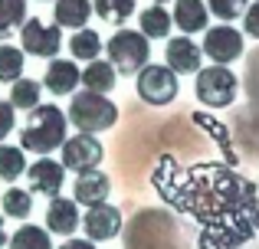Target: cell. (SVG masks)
I'll list each match as a JSON object with an SVG mask.
<instances>
[{"label": "cell", "mask_w": 259, "mask_h": 249, "mask_svg": "<svg viewBox=\"0 0 259 249\" xmlns=\"http://www.w3.org/2000/svg\"><path fill=\"white\" fill-rule=\"evenodd\" d=\"M197 98H200V105H207V109H227V105H233L236 92H240V79L233 76V69H227V66H207V69H197Z\"/></svg>", "instance_id": "277c9868"}, {"label": "cell", "mask_w": 259, "mask_h": 249, "mask_svg": "<svg viewBox=\"0 0 259 249\" xmlns=\"http://www.w3.org/2000/svg\"><path fill=\"white\" fill-rule=\"evenodd\" d=\"M174 26L181 33H203L210 26V10L203 0H174V13H171Z\"/></svg>", "instance_id": "5bb4252c"}, {"label": "cell", "mask_w": 259, "mask_h": 249, "mask_svg": "<svg viewBox=\"0 0 259 249\" xmlns=\"http://www.w3.org/2000/svg\"><path fill=\"white\" fill-rule=\"evenodd\" d=\"M115 79H118V72H115V66L108 59H89V66L79 72V82L89 92H105V95L108 89H115Z\"/></svg>", "instance_id": "2e32d148"}, {"label": "cell", "mask_w": 259, "mask_h": 249, "mask_svg": "<svg viewBox=\"0 0 259 249\" xmlns=\"http://www.w3.org/2000/svg\"><path fill=\"white\" fill-rule=\"evenodd\" d=\"M135 76H138V95H141V102L161 109V105H171L174 98H177L181 82H177V72L171 69V66L145 63Z\"/></svg>", "instance_id": "5b68a950"}, {"label": "cell", "mask_w": 259, "mask_h": 249, "mask_svg": "<svg viewBox=\"0 0 259 249\" xmlns=\"http://www.w3.org/2000/svg\"><path fill=\"white\" fill-rule=\"evenodd\" d=\"M108 193H112V180H108L105 171H85L76 174V184H72V200L82 207H95V204H105Z\"/></svg>", "instance_id": "7c38bea8"}, {"label": "cell", "mask_w": 259, "mask_h": 249, "mask_svg": "<svg viewBox=\"0 0 259 249\" xmlns=\"http://www.w3.org/2000/svg\"><path fill=\"white\" fill-rule=\"evenodd\" d=\"M23 66H26V53L20 46L0 43V82H17L23 76Z\"/></svg>", "instance_id": "cb8c5ba5"}, {"label": "cell", "mask_w": 259, "mask_h": 249, "mask_svg": "<svg viewBox=\"0 0 259 249\" xmlns=\"http://www.w3.org/2000/svg\"><path fill=\"white\" fill-rule=\"evenodd\" d=\"M246 7H249V0H207V10L213 13L220 23H233L236 17H243Z\"/></svg>", "instance_id": "4316f807"}, {"label": "cell", "mask_w": 259, "mask_h": 249, "mask_svg": "<svg viewBox=\"0 0 259 249\" xmlns=\"http://www.w3.org/2000/svg\"><path fill=\"white\" fill-rule=\"evenodd\" d=\"M0 207H4L7 217L26 220L33 213V193L23 190V187H10V190H4V197H0Z\"/></svg>", "instance_id": "d4e9b609"}, {"label": "cell", "mask_w": 259, "mask_h": 249, "mask_svg": "<svg viewBox=\"0 0 259 249\" xmlns=\"http://www.w3.org/2000/svg\"><path fill=\"white\" fill-rule=\"evenodd\" d=\"M69 53L72 59H82V63H89V59H99L102 53V36L95 30H89V26H82V30H72L69 36Z\"/></svg>", "instance_id": "ffe728a7"}, {"label": "cell", "mask_w": 259, "mask_h": 249, "mask_svg": "<svg viewBox=\"0 0 259 249\" xmlns=\"http://www.w3.org/2000/svg\"><path fill=\"white\" fill-rule=\"evenodd\" d=\"M79 220H82V213H79V204L72 197H53L46 207V230L56 236H72Z\"/></svg>", "instance_id": "4fadbf2b"}, {"label": "cell", "mask_w": 259, "mask_h": 249, "mask_svg": "<svg viewBox=\"0 0 259 249\" xmlns=\"http://www.w3.org/2000/svg\"><path fill=\"white\" fill-rule=\"evenodd\" d=\"M59 249H95V243L92 239H66Z\"/></svg>", "instance_id": "f546056e"}, {"label": "cell", "mask_w": 259, "mask_h": 249, "mask_svg": "<svg viewBox=\"0 0 259 249\" xmlns=\"http://www.w3.org/2000/svg\"><path fill=\"white\" fill-rule=\"evenodd\" d=\"M79 226L85 230V239H92V243L115 239L121 233V210L112 207L108 200H105V204H95V207H89V210L82 213Z\"/></svg>", "instance_id": "30bf717a"}, {"label": "cell", "mask_w": 259, "mask_h": 249, "mask_svg": "<svg viewBox=\"0 0 259 249\" xmlns=\"http://www.w3.org/2000/svg\"><path fill=\"white\" fill-rule=\"evenodd\" d=\"M26 174V151L20 144H0V180L13 184Z\"/></svg>", "instance_id": "44dd1931"}, {"label": "cell", "mask_w": 259, "mask_h": 249, "mask_svg": "<svg viewBox=\"0 0 259 249\" xmlns=\"http://www.w3.org/2000/svg\"><path fill=\"white\" fill-rule=\"evenodd\" d=\"M164 59L177 76H194V72L200 69L203 53L190 36H174V39H167V46H164Z\"/></svg>", "instance_id": "8fae6325"}, {"label": "cell", "mask_w": 259, "mask_h": 249, "mask_svg": "<svg viewBox=\"0 0 259 249\" xmlns=\"http://www.w3.org/2000/svg\"><path fill=\"white\" fill-rule=\"evenodd\" d=\"M59 151H63V167L72 171V174L95 171V167H102V161H105L102 141L95 138V134H85V131H76L72 138H66L63 144H59Z\"/></svg>", "instance_id": "8992f818"}, {"label": "cell", "mask_w": 259, "mask_h": 249, "mask_svg": "<svg viewBox=\"0 0 259 249\" xmlns=\"http://www.w3.org/2000/svg\"><path fill=\"white\" fill-rule=\"evenodd\" d=\"M26 20V0H0V39L20 30Z\"/></svg>", "instance_id": "484cf974"}, {"label": "cell", "mask_w": 259, "mask_h": 249, "mask_svg": "<svg viewBox=\"0 0 259 249\" xmlns=\"http://www.w3.org/2000/svg\"><path fill=\"white\" fill-rule=\"evenodd\" d=\"M105 53H108V63L115 66V72L135 76L151 59V43H148V36L141 30H118L105 43Z\"/></svg>", "instance_id": "3957f363"}, {"label": "cell", "mask_w": 259, "mask_h": 249, "mask_svg": "<svg viewBox=\"0 0 259 249\" xmlns=\"http://www.w3.org/2000/svg\"><path fill=\"white\" fill-rule=\"evenodd\" d=\"M76 131H85V134H99V131H108L115 122H118V105L105 95V92H76L69 102V112H66Z\"/></svg>", "instance_id": "7a4b0ae2"}, {"label": "cell", "mask_w": 259, "mask_h": 249, "mask_svg": "<svg viewBox=\"0 0 259 249\" xmlns=\"http://www.w3.org/2000/svg\"><path fill=\"white\" fill-rule=\"evenodd\" d=\"M0 246H7V230H4V220H0Z\"/></svg>", "instance_id": "4dcf8cb0"}, {"label": "cell", "mask_w": 259, "mask_h": 249, "mask_svg": "<svg viewBox=\"0 0 259 249\" xmlns=\"http://www.w3.org/2000/svg\"><path fill=\"white\" fill-rule=\"evenodd\" d=\"M138 23H141V33H145L148 39H161V36H171L174 20H171V13H167L161 4H151L148 10L138 13Z\"/></svg>", "instance_id": "ac0fdd59"}, {"label": "cell", "mask_w": 259, "mask_h": 249, "mask_svg": "<svg viewBox=\"0 0 259 249\" xmlns=\"http://www.w3.org/2000/svg\"><path fill=\"white\" fill-rule=\"evenodd\" d=\"M43 85L53 92V95H72V92H76V85H79V69H76V63L56 56L50 66H46Z\"/></svg>", "instance_id": "9a60e30c"}, {"label": "cell", "mask_w": 259, "mask_h": 249, "mask_svg": "<svg viewBox=\"0 0 259 249\" xmlns=\"http://www.w3.org/2000/svg\"><path fill=\"white\" fill-rule=\"evenodd\" d=\"M13 125H17V109H13L10 102H4V98H0V141L13 131Z\"/></svg>", "instance_id": "83f0119b"}, {"label": "cell", "mask_w": 259, "mask_h": 249, "mask_svg": "<svg viewBox=\"0 0 259 249\" xmlns=\"http://www.w3.org/2000/svg\"><path fill=\"white\" fill-rule=\"evenodd\" d=\"M10 85H13V89H10V105H13V109L30 112V109H36V105H39L43 85H39L36 79H23V76H20L17 82H10Z\"/></svg>", "instance_id": "603a6c76"}, {"label": "cell", "mask_w": 259, "mask_h": 249, "mask_svg": "<svg viewBox=\"0 0 259 249\" xmlns=\"http://www.w3.org/2000/svg\"><path fill=\"white\" fill-rule=\"evenodd\" d=\"M243 33L236 30L233 23H217V26H207L203 30V43H200V53L217 66H227L233 59L243 56Z\"/></svg>", "instance_id": "ba28073f"}, {"label": "cell", "mask_w": 259, "mask_h": 249, "mask_svg": "<svg viewBox=\"0 0 259 249\" xmlns=\"http://www.w3.org/2000/svg\"><path fill=\"white\" fill-rule=\"evenodd\" d=\"M243 30H246V36H256L259 39V0L243 10Z\"/></svg>", "instance_id": "f1b7e54d"}, {"label": "cell", "mask_w": 259, "mask_h": 249, "mask_svg": "<svg viewBox=\"0 0 259 249\" xmlns=\"http://www.w3.org/2000/svg\"><path fill=\"white\" fill-rule=\"evenodd\" d=\"M20 49L26 56H39V59H56L63 49V33L56 23H43V20L30 17L20 26Z\"/></svg>", "instance_id": "52a82bcc"}, {"label": "cell", "mask_w": 259, "mask_h": 249, "mask_svg": "<svg viewBox=\"0 0 259 249\" xmlns=\"http://www.w3.org/2000/svg\"><path fill=\"white\" fill-rule=\"evenodd\" d=\"M56 26L59 30H82L92 17V0H56Z\"/></svg>", "instance_id": "e0dca14e"}, {"label": "cell", "mask_w": 259, "mask_h": 249, "mask_svg": "<svg viewBox=\"0 0 259 249\" xmlns=\"http://www.w3.org/2000/svg\"><path fill=\"white\" fill-rule=\"evenodd\" d=\"M26 184H30V193H43V197H59L66 184V167L63 161H53L50 154H43L39 161L26 164Z\"/></svg>", "instance_id": "9c48e42d"}, {"label": "cell", "mask_w": 259, "mask_h": 249, "mask_svg": "<svg viewBox=\"0 0 259 249\" xmlns=\"http://www.w3.org/2000/svg\"><path fill=\"white\" fill-rule=\"evenodd\" d=\"M138 10V0H92V13L102 17V23H128V17Z\"/></svg>", "instance_id": "d6986e66"}, {"label": "cell", "mask_w": 259, "mask_h": 249, "mask_svg": "<svg viewBox=\"0 0 259 249\" xmlns=\"http://www.w3.org/2000/svg\"><path fill=\"white\" fill-rule=\"evenodd\" d=\"M154 4H171V0H154Z\"/></svg>", "instance_id": "1f68e13d"}, {"label": "cell", "mask_w": 259, "mask_h": 249, "mask_svg": "<svg viewBox=\"0 0 259 249\" xmlns=\"http://www.w3.org/2000/svg\"><path fill=\"white\" fill-rule=\"evenodd\" d=\"M69 138V118L59 105H36L26 115V125L20 131V147L33 154H53Z\"/></svg>", "instance_id": "6da1fadb"}, {"label": "cell", "mask_w": 259, "mask_h": 249, "mask_svg": "<svg viewBox=\"0 0 259 249\" xmlns=\"http://www.w3.org/2000/svg\"><path fill=\"white\" fill-rule=\"evenodd\" d=\"M7 249H53L50 230H43V226H33V223H23L10 239H7Z\"/></svg>", "instance_id": "7402d4cb"}]
</instances>
